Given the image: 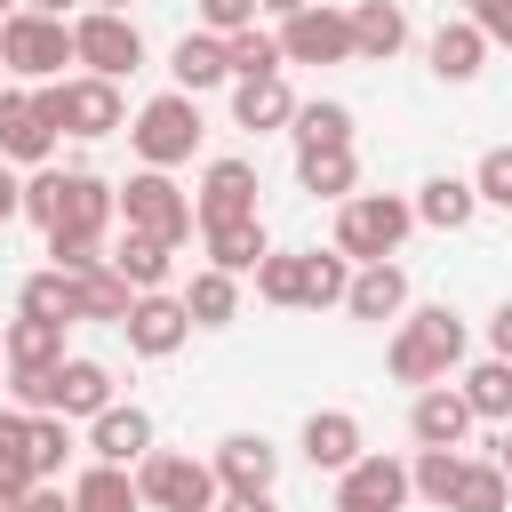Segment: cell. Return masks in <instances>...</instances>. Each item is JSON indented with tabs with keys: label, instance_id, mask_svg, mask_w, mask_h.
I'll return each instance as SVG.
<instances>
[{
	"label": "cell",
	"instance_id": "83f0119b",
	"mask_svg": "<svg viewBox=\"0 0 512 512\" xmlns=\"http://www.w3.org/2000/svg\"><path fill=\"white\" fill-rule=\"evenodd\" d=\"M472 208H480L472 176H432V184L416 192V216H424V224H440V232H464V224H472Z\"/></svg>",
	"mask_w": 512,
	"mask_h": 512
},
{
	"label": "cell",
	"instance_id": "f1b7e54d",
	"mask_svg": "<svg viewBox=\"0 0 512 512\" xmlns=\"http://www.w3.org/2000/svg\"><path fill=\"white\" fill-rule=\"evenodd\" d=\"M168 256H176V248H160V240H144V232H128V240H120V248H112L104 264H112V272H120V280H128L136 296H152V288L168 280Z\"/></svg>",
	"mask_w": 512,
	"mask_h": 512
},
{
	"label": "cell",
	"instance_id": "9a60e30c",
	"mask_svg": "<svg viewBox=\"0 0 512 512\" xmlns=\"http://www.w3.org/2000/svg\"><path fill=\"white\" fill-rule=\"evenodd\" d=\"M304 456H312V472H352V464L368 456L360 416H352V408H312V416H304Z\"/></svg>",
	"mask_w": 512,
	"mask_h": 512
},
{
	"label": "cell",
	"instance_id": "3957f363",
	"mask_svg": "<svg viewBox=\"0 0 512 512\" xmlns=\"http://www.w3.org/2000/svg\"><path fill=\"white\" fill-rule=\"evenodd\" d=\"M0 64L8 72H24V80H64V64H80L72 56V24L64 16H40V8H16L8 24H0Z\"/></svg>",
	"mask_w": 512,
	"mask_h": 512
},
{
	"label": "cell",
	"instance_id": "9f6ffc18",
	"mask_svg": "<svg viewBox=\"0 0 512 512\" xmlns=\"http://www.w3.org/2000/svg\"><path fill=\"white\" fill-rule=\"evenodd\" d=\"M24 8H40V16H64V8H80V0H24Z\"/></svg>",
	"mask_w": 512,
	"mask_h": 512
},
{
	"label": "cell",
	"instance_id": "e575fe53",
	"mask_svg": "<svg viewBox=\"0 0 512 512\" xmlns=\"http://www.w3.org/2000/svg\"><path fill=\"white\" fill-rule=\"evenodd\" d=\"M456 392L472 400V416H488V424H512V360H480V368H472Z\"/></svg>",
	"mask_w": 512,
	"mask_h": 512
},
{
	"label": "cell",
	"instance_id": "816d5d0a",
	"mask_svg": "<svg viewBox=\"0 0 512 512\" xmlns=\"http://www.w3.org/2000/svg\"><path fill=\"white\" fill-rule=\"evenodd\" d=\"M8 216H24V184L0 168V224H8Z\"/></svg>",
	"mask_w": 512,
	"mask_h": 512
},
{
	"label": "cell",
	"instance_id": "6f0895ef",
	"mask_svg": "<svg viewBox=\"0 0 512 512\" xmlns=\"http://www.w3.org/2000/svg\"><path fill=\"white\" fill-rule=\"evenodd\" d=\"M16 8H24V0H0V24H8V16H16Z\"/></svg>",
	"mask_w": 512,
	"mask_h": 512
},
{
	"label": "cell",
	"instance_id": "484cf974",
	"mask_svg": "<svg viewBox=\"0 0 512 512\" xmlns=\"http://www.w3.org/2000/svg\"><path fill=\"white\" fill-rule=\"evenodd\" d=\"M296 184H304L312 200H352V184H360V160H352V144L296 152Z\"/></svg>",
	"mask_w": 512,
	"mask_h": 512
},
{
	"label": "cell",
	"instance_id": "b9f144b4",
	"mask_svg": "<svg viewBox=\"0 0 512 512\" xmlns=\"http://www.w3.org/2000/svg\"><path fill=\"white\" fill-rule=\"evenodd\" d=\"M64 456H72L64 416H32V480H56V472H64Z\"/></svg>",
	"mask_w": 512,
	"mask_h": 512
},
{
	"label": "cell",
	"instance_id": "5bb4252c",
	"mask_svg": "<svg viewBox=\"0 0 512 512\" xmlns=\"http://www.w3.org/2000/svg\"><path fill=\"white\" fill-rule=\"evenodd\" d=\"M472 424H480V416H472V400H464L456 384H432V392H416V408H408L416 448H464Z\"/></svg>",
	"mask_w": 512,
	"mask_h": 512
},
{
	"label": "cell",
	"instance_id": "44dd1931",
	"mask_svg": "<svg viewBox=\"0 0 512 512\" xmlns=\"http://www.w3.org/2000/svg\"><path fill=\"white\" fill-rule=\"evenodd\" d=\"M104 408H112V368L104 360H64L56 368V416H88L96 424Z\"/></svg>",
	"mask_w": 512,
	"mask_h": 512
},
{
	"label": "cell",
	"instance_id": "1f68e13d",
	"mask_svg": "<svg viewBox=\"0 0 512 512\" xmlns=\"http://www.w3.org/2000/svg\"><path fill=\"white\" fill-rule=\"evenodd\" d=\"M456 480H464V456H456V448H416L408 488H416L432 512H448V504H456Z\"/></svg>",
	"mask_w": 512,
	"mask_h": 512
},
{
	"label": "cell",
	"instance_id": "681fc988",
	"mask_svg": "<svg viewBox=\"0 0 512 512\" xmlns=\"http://www.w3.org/2000/svg\"><path fill=\"white\" fill-rule=\"evenodd\" d=\"M24 512H72V496H64V488H56V480H40V488H32V496H24Z\"/></svg>",
	"mask_w": 512,
	"mask_h": 512
},
{
	"label": "cell",
	"instance_id": "603a6c76",
	"mask_svg": "<svg viewBox=\"0 0 512 512\" xmlns=\"http://www.w3.org/2000/svg\"><path fill=\"white\" fill-rule=\"evenodd\" d=\"M200 240H208V264H216V272H232V280H240V272H256V264L272 256V240H264V224H256V216H240V224H208Z\"/></svg>",
	"mask_w": 512,
	"mask_h": 512
},
{
	"label": "cell",
	"instance_id": "7a4b0ae2",
	"mask_svg": "<svg viewBox=\"0 0 512 512\" xmlns=\"http://www.w3.org/2000/svg\"><path fill=\"white\" fill-rule=\"evenodd\" d=\"M416 232V208L408 200H392V192H352L344 208H336V248L352 256V264H392V248Z\"/></svg>",
	"mask_w": 512,
	"mask_h": 512
},
{
	"label": "cell",
	"instance_id": "91938a15",
	"mask_svg": "<svg viewBox=\"0 0 512 512\" xmlns=\"http://www.w3.org/2000/svg\"><path fill=\"white\" fill-rule=\"evenodd\" d=\"M96 8H128V0H96Z\"/></svg>",
	"mask_w": 512,
	"mask_h": 512
},
{
	"label": "cell",
	"instance_id": "ffe728a7",
	"mask_svg": "<svg viewBox=\"0 0 512 512\" xmlns=\"http://www.w3.org/2000/svg\"><path fill=\"white\" fill-rule=\"evenodd\" d=\"M344 312H352V320H400V312H408V272H400V264H360Z\"/></svg>",
	"mask_w": 512,
	"mask_h": 512
},
{
	"label": "cell",
	"instance_id": "5b68a950",
	"mask_svg": "<svg viewBox=\"0 0 512 512\" xmlns=\"http://www.w3.org/2000/svg\"><path fill=\"white\" fill-rule=\"evenodd\" d=\"M128 144H136L144 168H176V160H192V152H200V96H184V88L152 96V104L136 112Z\"/></svg>",
	"mask_w": 512,
	"mask_h": 512
},
{
	"label": "cell",
	"instance_id": "7bdbcfd3",
	"mask_svg": "<svg viewBox=\"0 0 512 512\" xmlns=\"http://www.w3.org/2000/svg\"><path fill=\"white\" fill-rule=\"evenodd\" d=\"M472 192H480L488 208H512V144L480 152V168H472Z\"/></svg>",
	"mask_w": 512,
	"mask_h": 512
},
{
	"label": "cell",
	"instance_id": "7dc6e473",
	"mask_svg": "<svg viewBox=\"0 0 512 512\" xmlns=\"http://www.w3.org/2000/svg\"><path fill=\"white\" fill-rule=\"evenodd\" d=\"M472 24H480L496 48H512V0H480V8H472Z\"/></svg>",
	"mask_w": 512,
	"mask_h": 512
},
{
	"label": "cell",
	"instance_id": "6125c7cd",
	"mask_svg": "<svg viewBox=\"0 0 512 512\" xmlns=\"http://www.w3.org/2000/svg\"><path fill=\"white\" fill-rule=\"evenodd\" d=\"M0 72H8V64H0Z\"/></svg>",
	"mask_w": 512,
	"mask_h": 512
},
{
	"label": "cell",
	"instance_id": "4316f807",
	"mask_svg": "<svg viewBox=\"0 0 512 512\" xmlns=\"http://www.w3.org/2000/svg\"><path fill=\"white\" fill-rule=\"evenodd\" d=\"M480 56H488V32H480L472 16L432 32V72H440V80H472V72H480Z\"/></svg>",
	"mask_w": 512,
	"mask_h": 512
},
{
	"label": "cell",
	"instance_id": "9c48e42d",
	"mask_svg": "<svg viewBox=\"0 0 512 512\" xmlns=\"http://www.w3.org/2000/svg\"><path fill=\"white\" fill-rule=\"evenodd\" d=\"M280 56L288 64H352V16L344 8H296L288 24H280Z\"/></svg>",
	"mask_w": 512,
	"mask_h": 512
},
{
	"label": "cell",
	"instance_id": "e0dca14e",
	"mask_svg": "<svg viewBox=\"0 0 512 512\" xmlns=\"http://www.w3.org/2000/svg\"><path fill=\"white\" fill-rule=\"evenodd\" d=\"M88 448H96V464H144V456H152V416H144L136 400H128V408L112 400V408L88 424Z\"/></svg>",
	"mask_w": 512,
	"mask_h": 512
},
{
	"label": "cell",
	"instance_id": "8d00e7d4",
	"mask_svg": "<svg viewBox=\"0 0 512 512\" xmlns=\"http://www.w3.org/2000/svg\"><path fill=\"white\" fill-rule=\"evenodd\" d=\"M128 312H136V288H128L112 264L80 272V320H128Z\"/></svg>",
	"mask_w": 512,
	"mask_h": 512
},
{
	"label": "cell",
	"instance_id": "f907efd6",
	"mask_svg": "<svg viewBox=\"0 0 512 512\" xmlns=\"http://www.w3.org/2000/svg\"><path fill=\"white\" fill-rule=\"evenodd\" d=\"M488 344H496V360H512V296L496 304V320H488Z\"/></svg>",
	"mask_w": 512,
	"mask_h": 512
},
{
	"label": "cell",
	"instance_id": "d4e9b609",
	"mask_svg": "<svg viewBox=\"0 0 512 512\" xmlns=\"http://www.w3.org/2000/svg\"><path fill=\"white\" fill-rule=\"evenodd\" d=\"M232 120L256 128V136H264V128H288V120H296L288 80H280V72H272V80H240V88H232Z\"/></svg>",
	"mask_w": 512,
	"mask_h": 512
},
{
	"label": "cell",
	"instance_id": "ac0fdd59",
	"mask_svg": "<svg viewBox=\"0 0 512 512\" xmlns=\"http://www.w3.org/2000/svg\"><path fill=\"white\" fill-rule=\"evenodd\" d=\"M216 480L224 488H272L280 480V448L264 440V432H232V440H216Z\"/></svg>",
	"mask_w": 512,
	"mask_h": 512
},
{
	"label": "cell",
	"instance_id": "c3c4849f",
	"mask_svg": "<svg viewBox=\"0 0 512 512\" xmlns=\"http://www.w3.org/2000/svg\"><path fill=\"white\" fill-rule=\"evenodd\" d=\"M216 512H272V488H224Z\"/></svg>",
	"mask_w": 512,
	"mask_h": 512
},
{
	"label": "cell",
	"instance_id": "f546056e",
	"mask_svg": "<svg viewBox=\"0 0 512 512\" xmlns=\"http://www.w3.org/2000/svg\"><path fill=\"white\" fill-rule=\"evenodd\" d=\"M24 320H64V328H72V320H80V280L56 272V264L32 272V280H24Z\"/></svg>",
	"mask_w": 512,
	"mask_h": 512
},
{
	"label": "cell",
	"instance_id": "7402d4cb",
	"mask_svg": "<svg viewBox=\"0 0 512 512\" xmlns=\"http://www.w3.org/2000/svg\"><path fill=\"white\" fill-rule=\"evenodd\" d=\"M168 72H176V88H184V96H200V88L232 80V56H224V40H216V32H184V40H176V56H168Z\"/></svg>",
	"mask_w": 512,
	"mask_h": 512
},
{
	"label": "cell",
	"instance_id": "277c9868",
	"mask_svg": "<svg viewBox=\"0 0 512 512\" xmlns=\"http://www.w3.org/2000/svg\"><path fill=\"white\" fill-rule=\"evenodd\" d=\"M32 104H40V120L56 128V136H112L120 128V80H48V88H32Z\"/></svg>",
	"mask_w": 512,
	"mask_h": 512
},
{
	"label": "cell",
	"instance_id": "d590c367",
	"mask_svg": "<svg viewBox=\"0 0 512 512\" xmlns=\"http://www.w3.org/2000/svg\"><path fill=\"white\" fill-rule=\"evenodd\" d=\"M288 136H296V152H328V144H352V112H344V104H296Z\"/></svg>",
	"mask_w": 512,
	"mask_h": 512
},
{
	"label": "cell",
	"instance_id": "d6a6232c",
	"mask_svg": "<svg viewBox=\"0 0 512 512\" xmlns=\"http://www.w3.org/2000/svg\"><path fill=\"white\" fill-rule=\"evenodd\" d=\"M344 296H352V256H344V248H328V256L312 248V256H304V312H328V304H344Z\"/></svg>",
	"mask_w": 512,
	"mask_h": 512
},
{
	"label": "cell",
	"instance_id": "60d3db41",
	"mask_svg": "<svg viewBox=\"0 0 512 512\" xmlns=\"http://www.w3.org/2000/svg\"><path fill=\"white\" fill-rule=\"evenodd\" d=\"M256 296H264V304H304V256L272 248V256L256 264Z\"/></svg>",
	"mask_w": 512,
	"mask_h": 512
},
{
	"label": "cell",
	"instance_id": "836d02e7",
	"mask_svg": "<svg viewBox=\"0 0 512 512\" xmlns=\"http://www.w3.org/2000/svg\"><path fill=\"white\" fill-rule=\"evenodd\" d=\"M8 368H64V320H16L8 328Z\"/></svg>",
	"mask_w": 512,
	"mask_h": 512
},
{
	"label": "cell",
	"instance_id": "ba28073f",
	"mask_svg": "<svg viewBox=\"0 0 512 512\" xmlns=\"http://www.w3.org/2000/svg\"><path fill=\"white\" fill-rule=\"evenodd\" d=\"M72 56H80L96 80H120V72L144 64V32H136L120 8H80V16H72Z\"/></svg>",
	"mask_w": 512,
	"mask_h": 512
},
{
	"label": "cell",
	"instance_id": "94428289",
	"mask_svg": "<svg viewBox=\"0 0 512 512\" xmlns=\"http://www.w3.org/2000/svg\"><path fill=\"white\" fill-rule=\"evenodd\" d=\"M464 8H480V0H464Z\"/></svg>",
	"mask_w": 512,
	"mask_h": 512
},
{
	"label": "cell",
	"instance_id": "f35d334b",
	"mask_svg": "<svg viewBox=\"0 0 512 512\" xmlns=\"http://www.w3.org/2000/svg\"><path fill=\"white\" fill-rule=\"evenodd\" d=\"M504 504H512V480L496 464H472L464 456V480H456V504L448 512H504Z\"/></svg>",
	"mask_w": 512,
	"mask_h": 512
},
{
	"label": "cell",
	"instance_id": "f6af8a7d",
	"mask_svg": "<svg viewBox=\"0 0 512 512\" xmlns=\"http://www.w3.org/2000/svg\"><path fill=\"white\" fill-rule=\"evenodd\" d=\"M56 192H64V168H32V176H24V216H32L40 232L56 224Z\"/></svg>",
	"mask_w": 512,
	"mask_h": 512
},
{
	"label": "cell",
	"instance_id": "74e56055",
	"mask_svg": "<svg viewBox=\"0 0 512 512\" xmlns=\"http://www.w3.org/2000/svg\"><path fill=\"white\" fill-rule=\"evenodd\" d=\"M224 56H232V80H272V72L288 64V56H280V32H256V24H248V32H232V40H224Z\"/></svg>",
	"mask_w": 512,
	"mask_h": 512
},
{
	"label": "cell",
	"instance_id": "bcb514c9",
	"mask_svg": "<svg viewBox=\"0 0 512 512\" xmlns=\"http://www.w3.org/2000/svg\"><path fill=\"white\" fill-rule=\"evenodd\" d=\"M248 24H256V0H200V32L232 40V32H248Z\"/></svg>",
	"mask_w": 512,
	"mask_h": 512
},
{
	"label": "cell",
	"instance_id": "4fadbf2b",
	"mask_svg": "<svg viewBox=\"0 0 512 512\" xmlns=\"http://www.w3.org/2000/svg\"><path fill=\"white\" fill-rule=\"evenodd\" d=\"M120 328H128V352L168 360V352L192 336V312H184V296H160V288H152V296H136V312H128Z\"/></svg>",
	"mask_w": 512,
	"mask_h": 512
},
{
	"label": "cell",
	"instance_id": "4dcf8cb0",
	"mask_svg": "<svg viewBox=\"0 0 512 512\" xmlns=\"http://www.w3.org/2000/svg\"><path fill=\"white\" fill-rule=\"evenodd\" d=\"M184 312H192V328H224L232 312H240V280L232 272H192V288H184Z\"/></svg>",
	"mask_w": 512,
	"mask_h": 512
},
{
	"label": "cell",
	"instance_id": "30bf717a",
	"mask_svg": "<svg viewBox=\"0 0 512 512\" xmlns=\"http://www.w3.org/2000/svg\"><path fill=\"white\" fill-rule=\"evenodd\" d=\"M120 216V192L88 168H64V192H56V224L48 240H104V224Z\"/></svg>",
	"mask_w": 512,
	"mask_h": 512
},
{
	"label": "cell",
	"instance_id": "ee69618b",
	"mask_svg": "<svg viewBox=\"0 0 512 512\" xmlns=\"http://www.w3.org/2000/svg\"><path fill=\"white\" fill-rule=\"evenodd\" d=\"M8 384L24 416H56V368H8Z\"/></svg>",
	"mask_w": 512,
	"mask_h": 512
},
{
	"label": "cell",
	"instance_id": "8992f818",
	"mask_svg": "<svg viewBox=\"0 0 512 512\" xmlns=\"http://www.w3.org/2000/svg\"><path fill=\"white\" fill-rule=\"evenodd\" d=\"M120 216H128V232H144V240H160V248L192 240V224H200L168 168H136V176L120 184Z\"/></svg>",
	"mask_w": 512,
	"mask_h": 512
},
{
	"label": "cell",
	"instance_id": "ab89813d",
	"mask_svg": "<svg viewBox=\"0 0 512 512\" xmlns=\"http://www.w3.org/2000/svg\"><path fill=\"white\" fill-rule=\"evenodd\" d=\"M0 480L40 488V480H32V416H24V408H0Z\"/></svg>",
	"mask_w": 512,
	"mask_h": 512
},
{
	"label": "cell",
	"instance_id": "cb8c5ba5",
	"mask_svg": "<svg viewBox=\"0 0 512 512\" xmlns=\"http://www.w3.org/2000/svg\"><path fill=\"white\" fill-rule=\"evenodd\" d=\"M136 504H144V488L128 464H88L72 480V512H136Z\"/></svg>",
	"mask_w": 512,
	"mask_h": 512
},
{
	"label": "cell",
	"instance_id": "db71d44e",
	"mask_svg": "<svg viewBox=\"0 0 512 512\" xmlns=\"http://www.w3.org/2000/svg\"><path fill=\"white\" fill-rule=\"evenodd\" d=\"M24 496H32V488H16V480H0V512H24Z\"/></svg>",
	"mask_w": 512,
	"mask_h": 512
},
{
	"label": "cell",
	"instance_id": "680465c9",
	"mask_svg": "<svg viewBox=\"0 0 512 512\" xmlns=\"http://www.w3.org/2000/svg\"><path fill=\"white\" fill-rule=\"evenodd\" d=\"M0 360H8V328H0Z\"/></svg>",
	"mask_w": 512,
	"mask_h": 512
},
{
	"label": "cell",
	"instance_id": "6da1fadb",
	"mask_svg": "<svg viewBox=\"0 0 512 512\" xmlns=\"http://www.w3.org/2000/svg\"><path fill=\"white\" fill-rule=\"evenodd\" d=\"M456 360H464V320H456L448 304H424L416 320H400V336H392V376H400V384L432 392Z\"/></svg>",
	"mask_w": 512,
	"mask_h": 512
},
{
	"label": "cell",
	"instance_id": "f5cc1de1",
	"mask_svg": "<svg viewBox=\"0 0 512 512\" xmlns=\"http://www.w3.org/2000/svg\"><path fill=\"white\" fill-rule=\"evenodd\" d=\"M488 464H496V472H504V480H512V424H504V432H496V456H488Z\"/></svg>",
	"mask_w": 512,
	"mask_h": 512
},
{
	"label": "cell",
	"instance_id": "52a82bcc",
	"mask_svg": "<svg viewBox=\"0 0 512 512\" xmlns=\"http://www.w3.org/2000/svg\"><path fill=\"white\" fill-rule=\"evenodd\" d=\"M136 488H144V504L152 512H216V464H200V456H176V448H152L144 464H136Z\"/></svg>",
	"mask_w": 512,
	"mask_h": 512
},
{
	"label": "cell",
	"instance_id": "7c38bea8",
	"mask_svg": "<svg viewBox=\"0 0 512 512\" xmlns=\"http://www.w3.org/2000/svg\"><path fill=\"white\" fill-rule=\"evenodd\" d=\"M192 216H200V232H208V224H240V216H256V168H248V160H208Z\"/></svg>",
	"mask_w": 512,
	"mask_h": 512
},
{
	"label": "cell",
	"instance_id": "2e32d148",
	"mask_svg": "<svg viewBox=\"0 0 512 512\" xmlns=\"http://www.w3.org/2000/svg\"><path fill=\"white\" fill-rule=\"evenodd\" d=\"M48 152H56V128L40 120V104H32V96H16V88H0V160L48 168Z\"/></svg>",
	"mask_w": 512,
	"mask_h": 512
},
{
	"label": "cell",
	"instance_id": "8fae6325",
	"mask_svg": "<svg viewBox=\"0 0 512 512\" xmlns=\"http://www.w3.org/2000/svg\"><path fill=\"white\" fill-rule=\"evenodd\" d=\"M416 488H408V464L400 456H360L352 472H336V512H400Z\"/></svg>",
	"mask_w": 512,
	"mask_h": 512
},
{
	"label": "cell",
	"instance_id": "11a10c76",
	"mask_svg": "<svg viewBox=\"0 0 512 512\" xmlns=\"http://www.w3.org/2000/svg\"><path fill=\"white\" fill-rule=\"evenodd\" d=\"M256 8H272V16L288 24V16H296V8H312V0H256Z\"/></svg>",
	"mask_w": 512,
	"mask_h": 512
},
{
	"label": "cell",
	"instance_id": "d6986e66",
	"mask_svg": "<svg viewBox=\"0 0 512 512\" xmlns=\"http://www.w3.org/2000/svg\"><path fill=\"white\" fill-rule=\"evenodd\" d=\"M400 48H408V16H400V0H360V8H352V56L392 64Z\"/></svg>",
	"mask_w": 512,
	"mask_h": 512
}]
</instances>
